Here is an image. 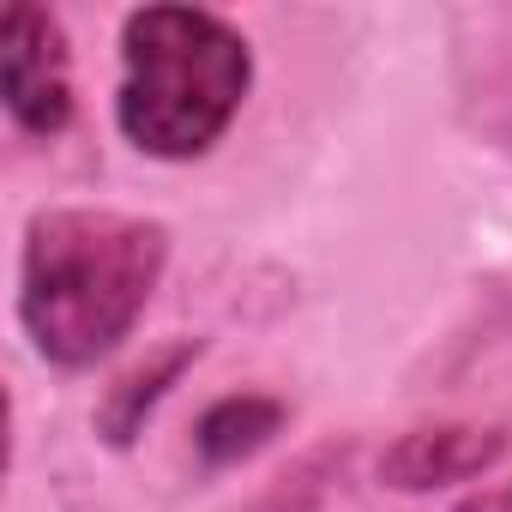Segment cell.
Wrapping results in <instances>:
<instances>
[{
    "instance_id": "3957f363",
    "label": "cell",
    "mask_w": 512,
    "mask_h": 512,
    "mask_svg": "<svg viewBox=\"0 0 512 512\" xmlns=\"http://www.w3.org/2000/svg\"><path fill=\"white\" fill-rule=\"evenodd\" d=\"M0 103L25 139H61L79 121L73 43L55 7L13 0L0 19Z\"/></svg>"
},
{
    "instance_id": "277c9868",
    "label": "cell",
    "mask_w": 512,
    "mask_h": 512,
    "mask_svg": "<svg viewBox=\"0 0 512 512\" xmlns=\"http://www.w3.org/2000/svg\"><path fill=\"white\" fill-rule=\"evenodd\" d=\"M512 452V434L500 422H416L392 434L374 458V476L398 494H434L452 482H482Z\"/></svg>"
},
{
    "instance_id": "5b68a950",
    "label": "cell",
    "mask_w": 512,
    "mask_h": 512,
    "mask_svg": "<svg viewBox=\"0 0 512 512\" xmlns=\"http://www.w3.org/2000/svg\"><path fill=\"white\" fill-rule=\"evenodd\" d=\"M199 356H205V338H163V344H151L145 356H133V362L103 386V398H97V410H91L97 440H103L109 452H133L139 434L151 428V416L163 410V398L199 368Z\"/></svg>"
},
{
    "instance_id": "6da1fadb",
    "label": "cell",
    "mask_w": 512,
    "mask_h": 512,
    "mask_svg": "<svg viewBox=\"0 0 512 512\" xmlns=\"http://www.w3.org/2000/svg\"><path fill=\"white\" fill-rule=\"evenodd\" d=\"M169 223L109 205H43L19 241V326L37 362L79 374L115 356L169 272Z\"/></svg>"
},
{
    "instance_id": "8992f818",
    "label": "cell",
    "mask_w": 512,
    "mask_h": 512,
    "mask_svg": "<svg viewBox=\"0 0 512 512\" xmlns=\"http://www.w3.org/2000/svg\"><path fill=\"white\" fill-rule=\"evenodd\" d=\"M290 422V404L278 392H223L193 422V452L205 470H235L253 452H266Z\"/></svg>"
},
{
    "instance_id": "7a4b0ae2",
    "label": "cell",
    "mask_w": 512,
    "mask_h": 512,
    "mask_svg": "<svg viewBox=\"0 0 512 512\" xmlns=\"http://www.w3.org/2000/svg\"><path fill=\"white\" fill-rule=\"evenodd\" d=\"M253 43L211 7H133L121 19L115 127L151 163H193L235 127Z\"/></svg>"
},
{
    "instance_id": "52a82bcc",
    "label": "cell",
    "mask_w": 512,
    "mask_h": 512,
    "mask_svg": "<svg viewBox=\"0 0 512 512\" xmlns=\"http://www.w3.org/2000/svg\"><path fill=\"white\" fill-rule=\"evenodd\" d=\"M452 512H512V482H500V488H476V494H464Z\"/></svg>"
}]
</instances>
